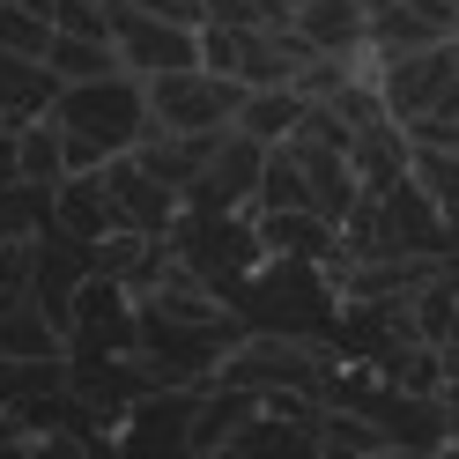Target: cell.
Masks as SVG:
<instances>
[{"label":"cell","mask_w":459,"mask_h":459,"mask_svg":"<svg viewBox=\"0 0 459 459\" xmlns=\"http://www.w3.org/2000/svg\"><path fill=\"white\" fill-rule=\"evenodd\" d=\"M52 119L67 134H90L104 156H126L156 134V111H149V82L134 67H111V74H90V82H67Z\"/></svg>","instance_id":"cell-1"},{"label":"cell","mask_w":459,"mask_h":459,"mask_svg":"<svg viewBox=\"0 0 459 459\" xmlns=\"http://www.w3.org/2000/svg\"><path fill=\"white\" fill-rule=\"evenodd\" d=\"M238 104H245L238 74H215V67L149 74V111L163 134H222V126H238Z\"/></svg>","instance_id":"cell-2"},{"label":"cell","mask_w":459,"mask_h":459,"mask_svg":"<svg viewBox=\"0 0 459 459\" xmlns=\"http://www.w3.org/2000/svg\"><path fill=\"white\" fill-rule=\"evenodd\" d=\"M104 22H111V45H119V67H134L141 82L170 74V67H200V30L193 22L149 15L134 0H104Z\"/></svg>","instance_id":"cell-3"},{"label":"cell","mask_w":459,"mask_h":459,"mask_svg":"<svg viewBox=\"0 0 459 459\" xmlns=\"http://www.w3.org/2000/svg\"><path fill=\"white\" fill-rule=\"evenodd\" d=\"M260 178H267V141H252L245 126H222L208 170H200L193 193H186V208H208V215L260 208Z\"/></svg>","instance_id":"cell-4"},{"label":"cell","mask_w":459,"mask_h":459,"mask_svg":"<svg viewBox=\"0 0 459 459\" xmlns=\"http://www.w3.org/2000/svg\"><path fill=\"white\" fill-rule=\"evenodd\" d=\"M141 341V297L111 274H90L74 297V326H67V356H126Z\"/></svg>","instance_id":"cell-5"},{"label":"cell","mask_w":459,"mask_h":459,"mask_svg":"<svg viewBox=\"0 0 459 459\" xmlns=\"http://www.w3.org/2000/svg\"><path fill=\"white\" fill-rule=\"evenodd\" d=\"M459 82V38H437V45H415V52H393L378 67V90H385V111L400 126L422 119V111H437L445 90Z\"/></svg>","instance_id":"cell-6"},{"label":"cell","mask_w":459,"mask_h":459,"mask_svg":"<svg viewBox=\"0 0 459 459\" xmlns=\"http://www.w3.org/2000/svg\"><path fill=\"white\" fill-rule=\"evenodd\" d=\"M378 200V252H422V260H437L445 252V208L429 200V186L415 178H400L385 193H370Z\"/></svg>","instance_id":"cell-7"},{"label":"cell","mask_w":459,"mask_h":459,"mask_svg":"<svg viewBox=\"0 0 459 459\" xmlns=\"http://www.w3.org/2000/svg\"><path fill=\"white\" fill-rule=\"evenodd\" d=\"M82 281H90V245L67 238V230L52 222L45 238H38V252H30V290H22V297H38V304H45V319L67 333V326H74V297H82Z\"/></svg>","instance_id":"cell-8"},{"label":"cell","mask_w":459,"mask_h":459,"mask_svg":"<svg viewBox=\"0 0 459 459\" xmlns=\"http://www.w3.org/2000/svg\"><path fill=\"white\" fill-rule=\"evenodd\" d=\"M104 178H111V193H119L126 230H141V238H170V222L186 215V193H178V186H163L134 149H126V156H111V163H104Z\"/></svg>","instance_id":"cell-9"},{"label":"cell","mask_w":459,"mask_h":459,"mask_svg":"<svg viewBox=\"0 0 459 459\" xmlns=\"http://www.w3.org/2000/svg\"><path fill=\"white\" fill-rule=\"evenodd\" d=\"M52 222H60L67 238H82V245H97V238H111V230H126L119 193H111L104 170H67V178H60V215H52Z\"/></svg>","instance_id":"cell-10"},{"label":"cell","mask_w":459,"mask_h":459,"mask_svg":"<svg viewBox=\"0 0 459 459\" xmlns=\"http://www.w3.org/2000/svg\"><path fill=\"white\" fill-rule=\"evenodd\" d=\"M260 415V393L252 385H230V378H208L200 385V408H193V437L186 452H230V437Z\"/></svg>","instance_id":"cell-11"},{"label":"cell","mask_w":459,"mask_h":459,"mask_svg":"<svg viewBox=\"0 0 459 459\" xmlns=\"http://www.w3.org/2000/svg\"><path fill=\"white\" fill-rule=\"evenodd\" d=\"M349 163H356L363 193H385V186H400V178L415 170V141H408V126H400V119H378V126H363V134H356Z\"/></svg>","instance_id":"cell-12"},{"label":"cell","mask_w":459,"mask_h":459,"mask_svg":"<svg viewBox=\"0 0 459 459\" xmlns=\"http://www.w3.org/2000/svg\"><path fill=\"white\" fill-rule=\"evenodd\" d=\"M290 22L319 52H363L370 45V0H304Z\"/></svg>","instance_id":"cell-13"},{"label":"cell","mask_w":459,"mask_h":459,"mask_svg":"<svg viewBox=\"0 0 459 459\" xmlns=\"http://www.w3.org/2000/svg\"><path fill=\"white\" fill-rule=\"evenodd\" d=\"M52 215H60V186H38V178H8L0 186V245L45 238Z\"/></svg>","instance_id":"cell-14"},{"label":"cell","mask_w":459,"mask_h":459,"mask_svg":"<svg viewBox=\"0 0 459 459\" xmlns=\"http://www.w3.org/2000/svg\"><path fill=\"white\" fill-rule=\"evenodd\" d=\"M141 163H149L156 170V178L163 186H178V193H193V178H200V170H208V156H215V134H149V141H141V149H134Z\"/></svg>","instance_id":"cell-15"},{"label":"cell","mask_w":459,"mask_h":459,"mask_svg":"<svg viewBox=\"0 0 459 459\" xmlns=\"http://www.w3.org/2000/svg\"><path fill=\"white\" fill-rule=\"evenodd\" d=\"M437 38H452V30H445L437 15L408 8V0H378V8H370V52H378V60L415 52V45H437Z\"/></svg>","instance_id":"cell-16"},{"label":"cell","mask_w":459,"mask_h":459,"mask_svg":"<svg viewBox=\"0 0 459 459\" xmlns=\"http://www.w3.org/2000/svg\"><path fill=\"white\" fill-rule=\"evenodd\" d=\"M304 90H297V82H281V90H245V104H238V126L252 134V141H267V149H274V141H290L297 134V119H304Z\"/></svg>","instance_id":"cell-17"},{"label":"cell","mask_w":459,"mask_h":459,"mask_svg":"<svg viewBox=\"0 0 459 459\" xmlns=\"http://www.w3.org/2000/svg\"><path fill=\"white\" fill-rule=\"evenodd\" d=\"M0 356H67V333L45 319L38 297H15L0 311Z\"/></svg>","instance_id":"cell-18"},{"label":"cell","mask_w":459,"mask_h":459,"mask_svg":"<svg viewBox=\"0 0 459 459\" xmlns=\"http://www.w3.org/2000/svg\"><path fill=\"white\" fill-rule=\"evenodd\" d=\"M15 163H22V178H38V186H60L67 178V134L60 119H30L15 134Z\"/></svg>","instance_id":"cell-19"},{"label":"cell","mask_w":459,"mask_h":459,"mask_svg":"<svg viewBox=\"0 0 459 459\" xmlns=\"http://www.w3.org/2000/svg\"><path fill=\"white\" fill-rule=\"evenodd\" d=\"M45 67L60 74V82H90V74H111V67H119V45H111V38H74V30H52Z\"/></svg>","instance_id":"cell-20"},{"label":"cell","mask_w":459,"mask_h":459,"mask_svg":"<svg viewBox=\"0 0 459 459\" xmlns=\"http://www.w3.org/2000/svg\"><path fill=\"white\" fill-rule=\"evenodd\" d=\"M0 45H8L15 60H45L52 52V15L30 8V0H0Z\"/></svg>","instance_id":"cell-21"},{"label":"cell","mask_w":459,"mask_h":459,"mask_svg":"<svg viewBox=\"0 0 459 459\" xmlns=\"http://www.w3.org/2000/svg\"><path fill=\"white\" fill-rule=\"evenodd\" d=\"M260 208H311V178L290 141H274L267 149V178H260Z\"/></svg>","instance_id":"cell-22"},{"label":"cell","mask_w":459,"mask_h":459,"mask_svg":"<svg viewBox=\"0 0 459 459\" xmlns=\"http://www.w3.org/2000/svg\"><path fill=\"white\" fill-rule=\"evenodd\" d=\"M415 178L437 208H459V149H415Z\"/></svg>","instance_id":"cell-23"},{"label":"cell","mask_w":459,"mask_h":459,"mask_svg":"<svg viewBox=\"0 0 459 459\" xmlns=\"http://www.w3.org/2000/svg\"><path fill=\"white\" fill-rule=\"evenodd\" d=\"M134 8H149V15H170V22H208V0H134Z\"/></svg>","instance_id":"cell-24"},{"label":"cell","mask_w":459,"mask_h":459,"mask_svg":"<svg viewBox=\"0 0 459 459\" xmlns=\"http://www.w3.org/2000/svg\"><path fill=\"white\" fill-rule=\"evenodd\" d=\"M408 8H422V15H437L445 30H452V0H408Z\"/></svg>","instance_id":"cell-25"},{"label":"cell","mask_w":459,"mask_h":459,"mask_svg":"<svg viewBox=\"0 0 459 459\" xmlns=\"http://www.w3.org/2000/svg\"><path fill=\"white\" fill-rule=\"evenodd\" d=\"M445 252H459V208H445Z\"/></svg>","instance_id":"cell-26"},{"label":"cell","mask_w":459,"mask_h":459,"mask_svg":"<svg viewBox=\"0 0 459 459\" xmlns=\"http://www.w3.org/2000/svg\"><path fill=\"white\" fill-rule=\"evenodd\" d=\"M15 297H22V290H15V281H0V311H8V304H15Z\"/></svg>","instance_id":"cell-27"},{"label":"cell","mask_w":459,"mask_h":459,"mask_svg":"<svg viewBox=\"0 0 459 459\" xmlns=\"http://www.w3.org/2000/svg\"><path fill=\"white\" fill-rule=\"evenodd\" d=\"M452 38H459V0H452Z\"/></svg>","instance_id":"cell-28"}]
</instances>
